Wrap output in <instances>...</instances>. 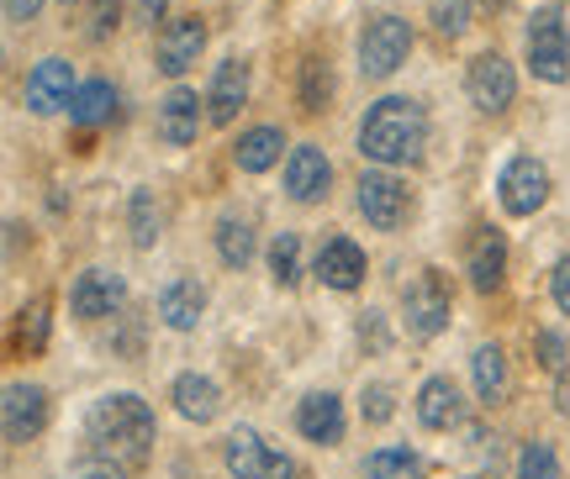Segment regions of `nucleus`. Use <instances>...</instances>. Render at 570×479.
Returning a JSON list of instances; mask_svg holds the SVG:
<instances>
[{
    "mask_svg": "<svg viewBox=\"0 0 570 479\" xmlns=\"http://www.w3.org/2000/svg\"><path fill=\"white\" fill-rule=\"evenodd\" d=\"M550 296H554V306L570 317V259H560L554 263V275H550Z\"/></svg>",
    "mask_w": 570,
    "mask_h": 479,
    "instance_id": "obj_37",
    "label": "nucleus"
},
{
    "mask_svg": "<svg viewBox=\"0 0 570 479\" xmlns=\"http://www.w3.org/2000/svg\"><path fill=\"white\" fill-rule=\"evenodd\" d=\"M296 427H302L306 442H344V400L333 396V390H312V396L296 406Z\"/></svg>",
    "mask_w": 570,
    "mask_h": 479,
    "instance_id": "obj_17",
    "label": "nucleus"
},
{
    "mask_svg": "<svg viewBox=\"0 0 570 479\" xmlns=\"http://www.w3.org/2000/svg\"><path fill=\"white\" fill-rule=\"evenodd\" d=\"M75 69L69 59H42L32 74H27V111H38V117H53V111H69V100H75Z\"/></svg>",
    "mask_w": 570,
    "mask_h": 479,
    "instance_id": "obj_12",
    "label": "nucleus"
},
{
    "mask_svg": "<svg viewBox=\"0 0 570 479\" xmlns=\"http://www.w3.org/2000/svg\"><path fill=\"white\" fill-rule=\"evenodd\" d=\"M122 300H127V285L117 280V275H106V269H85L80 280H75V290H69V306H75V317L80 321L117 317Z\"/></svg>",
    "mask_w": 570,
    "mask_h": 479,
    "instance_id": "obj_14",
    "label": "nucleus"
},
{
    "mask_svg": "<svg viewBox=\"0 0 570 479\" xmlns=\"http://www.w3.org/2000/svg\"><path fill=\"white\" fill-rule=\"evenodd\" d=\"M117 21H122V0H90V17H85V32L101 42L117 32Z\"/></svg>",
    "mask_w": 570,
    "mask_h": 479,
    "instance_id": "obj_34",
    "label": "nucleus"
},
{
    "mask_svg": "<svg viewBox=\"0 0 570 479\" xmlns=\"http://www.w3.org/2000/svg\"><path fill=\"white\" fill-rule=\"evenodd\" d=\"M365 475L370 479H423V459L412 453V448H375L365 459Z\"/></svg>",
    "mask_w": 570,
    "mask_h": 479,
    "instance_id": "obj_27",
    "label": "nucleus"
},
{
    "mask_svg": "<svg viewBox=\"0 0 570 479\" xmlns=\"http://www.w3.org/2000/svg\"><path fill=\"white\" fill-rule=\"evenodd\" d=\"M169 400H175V411H180L185 421H196V427L217 421V411H223V390L206 380V375H180V380L169 385Z\"/></svg>",
    "mask_w": 570,
    "mask_h": 479,
    "instance_id": "obj_22",
    "label": "nucleus"
},
{
    "mask_svg": "<svg viewBox=\"0 0 570 479\" xmlns=\"http://www.w3.org/2000/svg\"><path fill=\"white\" fill-rule=\"evenodd\" d=\"M433 27L439 38H465L470 32V0H433Z\"/></svg>",
    "mask_w": 570,
    "mask_h": 479,
    "instance_id": "obj_32",
    "label": "nucleus"
},
{
    "mask_svg": "<svg viewBox=\"0 0 570 479\" xmlns=\"http://www.w3.org/2000/svg\"><path fill=\"white\" fill-rule=\"evenodd\" d=\"M206 317V285L202 280H169L159 290V321L175 332H196V321Z\"/></svg>",
    "mask_w": 570,
    "mask_h": 479,
    "instance_id": "obj_21",
    "label": "nucleus"
},
{
    "mask_svg": "<svg viewBox=\"0 0 570 479\" xmlns=\"http://www.w3.org/2000/svg\"><path fill=\"white\" fill-rule=\"evenodd\" d=\"M465 275L481 296L502 290V280H508V238H502L497 227H481V232H475V242H470V253H465Z\"/></svg>",
    "mask_w": 570,
    "mask_h": 479,
    "instance_id": "obj_15",
    "label": "nucleus"
},
{
    "mask_svg": "<svg viewBox=\"0 0 570 479\" xmlns=\"http://www.w3.org/2000/svg\"><path fill=\"white\" fill-rule=\"evenodd\" d=\"M244 100H248V63H238V59L217 63L212 90H206V121H212V127H227V121L244 111Z\"/></svg>",
    "mask_w": 570,
    "mask_h": 479,
    "instance_id": "obj_18",
    "label": "nucleus"
},
{
    "mask_svg": "<svg viewBox=\"0 0 570 479\" xmlns=\"http://www.w3.org/2000/svg\"><path fill=\"white\" fill-rule=\"evenodd\" d=\"M38 11H42V0H6V21H11V27L38 21Z\"/></svg>",
    "mask_w": 570,
    "mask_h": 479,
    "instance_id": "obj_39",
    "label": "nucleus"
},
{
    "mask_svg": "<svg viewBox=\"0 0 570 479\" xmlns=\"http://www.w3.org/2000/svg\"><path fill=\"white\" fill-rule=\"evenodd\" d=\"M360 411H365V421H375V427L396 417V406H391V390H386V385H365V400H360Z\"/></svg>",
    "mask_w": 570,
    "mask_h": 479,
    "instance_id": "obj_35",
    "label": "nucleus"
},
{
    "mask_svg": "<svg viewBox=\"0 0 570 479\" xmlns=\"http://www.w3.org/2000/svg\"><path fill=\"white\" fill-rule=\"evenodd\" d=\"M529 69L539 80L550 84H566L570 80V38H566V11H560V0L550 6H539L529 21Z\"/></svg>",
    "mask_w": 570,
    "mask_h": 479,
    "instance_id": "obj_3",
    "label": "nucleus"
},
{
    "mask_svg": "<svg viewBox=\"0 0 570 479\" xmlns=\"http://www.w3.org/2000/svg\"><path fill=\"white\" fill-rule=\"evenodd\" d=\"M223 459H227V469H233V479H302V469L285 459V453H275L254 427H233V432H227Z\"/></svg>",
    "mask_w": 570,
    "mask_h": 479,
    "instance_id": "obj_5",
    "label": "nucleus"
},
{
    "mask_svg": "<svg viewBox=\"0 0 570 479\" xmlns=\"http://www.w3.org/2000/svg\"><path fill=\"white\" fill-rule=\"evenodd\" d=\"M63 6H69V0H63Z\"/></svg>",
    "mask_w": 570,
    "mask_h": 479,
    "instance_id": "obj_45",
    "label": "nucleus"
},
{
    "mask_svg": "<svg viewBox=\"0 0 570 479\" xmlns=\"http://www.w3.org/2000/svg\"><path fill=\"white\" fill-rule=\"evenodd\" d=\"M127 227H132V242H138V248H154V242H159L164 211L148 190H132V200H127Z\"/></svg>",
    "mask_w": 570,
    "mask_h": 479,
    "instance_id": "obj_28",
    "label": "nucleus"
},
{
    "mask_svg": "<svg viewBox=\"0 0 570 479\" xmlns=\"http://www.w3.org/2000/svg\"><path fill=\"white\" fill-rule=\"evenodd\" d=\"M465 90H470V106H475V111L502 117L512 106V96H518V74H512V63L502 59V53H481V59L470 63Z\"/></svg>",
    "mask_w": 570,
    "mask_h": 479,
    "instance_id": "obj_8",
    "label": "nucleus"
},
{
    "mask_svg": "<svg viewBox=\"0 0 570 479\" xmlns=\"http://www.w3.org/2000/svg\"><path fill=\"white\" fill-rule=\"evenodd\" d=\"M21 348H27V353H42V342H48V300H32V306H27V311H21Z\"/></svg>",
    "mask_w": 570,
    "mask_h": 479,
    "instance_id": "obj_33",
    "label": "nucleus"
},
{
    "mask_svg": "<svg viewBox=\"0 0 570 479\" xmlns=\"http://www.w3.org/2000/svg\"><path fill=\"white\" fill-rule=\"evenodd\" d=\"M412 53V27L402 17H375L360 38V74L365 80H391Z\"/></svg>",
    "mask_w": 570,
    "mask_h": 479,
    "instance_id": "obj_4",
    "label": "nucleus"
},
{
    "mask_svg": "<svg viewBox=\"0 0 570 479\" xmlns=\"http://www.w3.org/2000/svg\"><path fill=\"white\" fill-rule=\"evenodd\" d=\"M470 380H475V396L487 400V406L508 400V390H512V380H508V353H502L497 342L475 348V359H470Z\"/></svg>",
    "mask_w": 570,
    "mask_h": 479,
    "instance_id": "obj_24",
    "label": "nucleus"
},
{
    "mask_svg": "<svg viewBox=\"0 0 570 479\" xmlns=\"http://www.w3.org/2000/svg\"><path fill=\"white\" fill-rule=\"evenodd\" d=\"M202 106H206V100H196V90L175 84V90L159 100V117H154L159 138L169 142V148H185V142H196V132H202V121H206Z\"/></svg>",
    "mask_w": 570,
    "mask_h": 479,
    "instance_id": "obj_16",
    "label": "nucleus"
},
{
    "mask_svg": "<svg viewBox=\"0 0 570 479\" xmlns=\"http://www.w3.org/2000/svg\"><path fill=\"white\" fill-rule=\"evenodd\" d=\"M554 411L570 421V369H560V380H554Z\"/></svg>",
    "mask_w": 570,
    "mask_h": 479,
    "instance_id": "obj_41",
    "label": "nucleus"
},
{
    "mask_svg": "<svg viewBox=\"0 0 570 479\" xmlns=\"http://www.w3.org/2000/svg\"><path fill=\"white\" fill-rule=\"evenodd\" d=\"M417 421H423L428 432H454V427L465 421V396H460V385L444 380V375H433V380L417 390Z\"/></svg>",
    "mask_w": 570,
    "mask_h": 479,
    "instance_id": "obj_20",
    "label": "nucleus"
},
{
    "mask_svg": "<svg viewBox=\"0 0 570 479\" xmlns=\"http://www.w3.org/2000/svg\"><path fill=\"white\" fill-rule=\"evenodd\" d=\"M423 142H428V117H423V106L407 96L375 100L365 111V121H360V153L386 163V169L412 163L423 153Z\"/></svg>",
    "mask_w": 570,
    "mask_h": 479,
    "instance_id": "obj_2",
    "label": "nucleus"
},
{
    "mask_svg": "<svg viewBox=\"0 0 570 479\" xmlns=\"http://www.w3.org/2000/svg\"><path fill=\"white\" fill-rule=\"evenodd\" d=\"M327 184H333V163H327L323 148H312V142L291 148V159H285V190H291V200L317 206V200H327Z\"/></svg>",
    "mask_w": 570,
    "mask_h": 479,
    "instance_id": "obj_13",
    "label": "nucleus"
},
{
    "mask_svg": "<svg viewBox=\"0 0 570 479\" xmlns=\"http://www.w3.org/2000/svg\"><path fill=\"white\" fill-rule=\"evenodd\" d=\"M487 6H491V11H502V6H508V0H487Z\"/></svg>",
    "mask_w": 570,
    "mask_h": 479,
    "instance_id": "obj_43",
    "label": "nucleus"
},
{
    "mask_svg": "<svg viewBox=\"0 0 570 479\" xmlns=\"http://www.w3.org/2000/svg\"><path fill=\"white\" fill-rule=\"evenodd\" d=\"M327 96H333V74H327L323 59L302 63V111H323Z\"/></svg>",
    "mask_w": 570,
    "mask_h": 479,
    "instance_id": "obj_30",
    "label": "nucleus"
},
{
    "mask_svg": "<svg viewBox=\"0 0 570 479\" xmlns=\"http://www.w3.org/2000/svg\"><path fill=\"white\" fill-rule=\"evenodd\" d=\"M138 17L148 21V27H154V21L164 17V0H138Z\"/></svg>",
    "mask_w": 570,
    "mask_h": 479,
    "instance_id": "obj_42",
    "label": "nucleus"
},
{
    "mask_svg": "<svg viewBox=\"0 0 570 479\" xmlns=\"http://www.w3.org/2000/svg\"><path fill=\"white\" fill-rule=\"evenodd\" d=\"M269 275H275V285H291L302 280V238L296 232H281V238L269 242Z\"/></svg>",
    "mask_w": 570,
    "mask_h": 479,
    "instance_id": "obj_29",
    "label": "nucleus"
},
{
    "mask_svg": "<svg viewBox=\"0 0 570 479\" xmlns=\"http://www.w3.org/2000/svg\"><path fill=\"white\" fill-rule=\"evenodd\" d=\"M402 311H407L412 338H439V332L449 327V311H454L444 275H439V269H423V275L402 290Z\"/></svg>",
    "mask_w": 570,
    "mask_h": 479,
    "instance_id": "obj_6",
    "label": "nucleus"
},
{
    "mask_svg": "<svg viewBox=\"0 0 570 479\" xmlns=\"http://www.w3.org/2000/svg\"><path fill=\"white\" fill-rule=\"evenodd\" d=\"M470 479H481V475H470Z\"/></svg>",
    "mask_w": 570,
    "mask_h": 479,
    "instance_id": "obj_44",
    "label": "nucleus"
},
{
    "mask_svg": "<svg viewBox=\"0 0 570 479\" xmlns=\"http://www.w3.org/2000/svg\"><path fill=\"white\" fill-rule=\"evenodd\" d=\"M518 479H560V459H554L550 442H529L518 453Z\"/></svg>",
    "mask_w": 570,
    "mask_h": 479,
    "instance_id": "obj_31",
    "label": "nucleus"
},
{
    "mask_svg": "<svg viewBox=\"0 0 570 479\" xmlns=\"http://www.w3.org/2000/svg\"><path fill=\"white\" fill-rule=\"evenodd\" d=\"M75 479H127V469H117V463H101V459H85L80 469H75Z\"/></svg>",
    "mask_w": 570,
    "mask_h": 479,
    "instance_id": "obj_40",
    "label": "nucleus"
},
{
    "mask_svg": "<svg viewBox=\"0 0 570 479\" xmlns=\"http://www.w3.org/2000/svg\"><path fill=\"white\" fill-rule=\"evenodd\" d=\"M69 121H80V127H106V121H117V84L111 80L80 84L75 100H69Z\"/></svg>",
    "mask_w": 570,
    "mask_h": 479,
    "instance_id": "obj_25",
    "label": "nucleus"
},
{
    "mask_svg": "<svg viewBox=\"0 0 570 479\" xmlns=\"http://www.w3.org/2000/svg\"><path fill=\"white\" fill-rule=\"evenodd\" d=\"M154 448V411L142 396H106L85 417V459L117 463V469H142Z\"/></svg>",
    "mask_w": 570,
    "mask_h": 479,
    "instance_id": "obj_1",
    "label": "nucleus"
},
{
    "mask_svg": "<svg viewBox=\"0 0 570 479\" xmlns=\"http://www.w3.org/2000/svg\"><path fill=\"white\" fill-rule=\"evenodd\" d=\"M202 48H206V21L202 17H175V21H164L159 42H154V59H159V69L169 80H180L185 69H196Z\"/></svg>",
    "mask_w": 570,
    "mask_h": 479,
    "instance_id": "obj_10",
    "label": "nucleus"
},
{
    "mask_svg": "<svg viewBox=\"0 0 570 479\" xmlns=\"http://www.w3.org/2000/svg\"><path fill=\"white\" fill-rule=\"evenodd\" d=\"M365 248L354 238H327L323 248H317V275H323V285H333V290H360L365 285Z\"/></svg>",
    "mask_w": 570,
    "mask_h": 479,
    "instance_id": "obj_19",
    "label": "nucleus"
},
{
    "mask_svg": "<svg viewBox=\"0 0 570 479\" xmlns=\"http://www.w3.org/2000/svg\"><path fill=\"white\" fill-rule=\"evenodd\" d=\"M360 342H365V348H375V353L386 348V327H381V311H365V321H360Z\"/></svg>",
    "mask_w": 570,
    "mask_h": 479,
    "instance_id": "obj_38",
    "label": "nucleus"
},
{
    "mask_svg": "<svg viewBox=\"0 0 570 479\" xmlns=\"http://www.w3.org/2000/svg\"><path fill=\"white\" fill-rule=\"evenodd\" d=\"M217 259H223L227 269H248V259H254V227H248L244 217L217 221Z\"/></svg>",
    "mask_w": 570,
    "mask_h": 479,
    "instance_id": "obj_26",
    "label": "nucleus"
},
{
    "mask_svg": "<svg viewBox=\"0 0 570 479\" xmlns=\"http://www.w3.org/2000/svg\"><path fill=\"white\" fill-rule=\"evenodd\" d=\"M533 348H539V363H544V369H566V338H560V332H539Z\"/></svg>",
    "mask_w": 570,
    "mask_h": 479,
    "instance_id": "obj_36",
    "label": "nucleus"
},
{
    "mask_svg": "<svg viewBox=\"0 0 570 479\" xmlns=\"http://www.w3.org/2000/svg\"><path fill=\"white\" fill-rule=\"evenodd\" d=\"M497 190H502V206H508V217H533V211H539V206L550 200V169L533 159V153H518V159L502 169Z\"/></svg>",
    "mask_w": 570,
    "mask_h": 479,
    "instance_id": "obj_7",
    "label": "nucleus"
},
{
    "mask_svg": "<svg viewBox=\"0 0 570 479\" xmlns=\"http://www.w3.org/2000/svg\"><path fill=\"white\" fill-rule=\"evenodd\" d=\"M0 421H6V442H32L48 421V390L42 385L11 380L0 396Z\"/></svg>",
    "mask_w": 570,
    "mask_h": 479,
    "instance_id": "obj_11",
    "label": "nucleus"
},
{
    "mask_svg": "<svg viewBox=\"0 0 570 479\" xmlns=\"http://www.w3.org/2000/svg\"><path fill=\"white\" fill-rule=\"evenodd\" d=\"M281 148H285L281 127H254V132H244V138H238L233 163H238L244 174H265V169H275V163H281Z\"/></svg>",
    "mask_w": 570,
    "mask_h": 479,
    "instance_id": "obj_23",
    "label": "nucleus"
},
{
    "mask_svg": "<svg viewBox=\"0 0 570 479\" xmlns=\"http://www.w3.org/2000/svg\"><path fill=\"white\" fill-rule=\"evenodd\" d=\"M360 211H365L370 227H381V232H396L412 211V196L407 184L386 174V169H375V174H360Z\"/></svg>",
    "mask_w": 570,
    "mask_h": 479,
    "instance_id": "obj_9",
    "label": "nucleus"
}]
</instances>
